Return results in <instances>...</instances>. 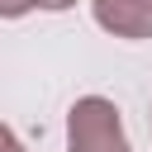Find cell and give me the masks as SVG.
Listing matches in <instances>:
<instances>
[{"label":"cell","mask_w":152,"mask_h":152,"mask_svg":"<svg viewBox=\"0 0 152 152\" xmlns=\"http://www.w3.org/2000/svg\"><path fill=\"white\" fill-rule=\"evenodd\" d=\"M66 152H133L119 104L104 95H81L66 109Z\"/></svg>","instance_id":"1"},{"label":"cell","mask_w":152,"mask_h":152,"mask_svg":"<svg viewBox=\"0 0 152 152\" xmlns=\"http://www.w3.org/2000/svg\"><path fill=\"white\" fill-rule=\"evenodd\" d=\"M90 19L109 38H128V43L152 38V0H90Z\"/></svg>","instance_id":"2"},{"label":"cell","mask_w":152,"mask_h":152,"mask_svg":"<svg viewBox=\"0 0 152 152\" xmlns=\"http://www.w3.org/2000/svg\"><path fill=\"white\" fill-rule=\"evenodd\" d=\"M28 10H38V0H0V19H24Z\"/></svg>","instance_id":"3"},{"label":"cell","mask_w":152,"mask_h":152,"mask_svg":"<svg viewBox=\"0 0 152 152\" xmlns=\"http://www.w3.org/2000/svg\"><path fill=\"white\" fill-rule=\"evenodd\" d=\"M5 152H28V147H24V138H19L14 128H5Z\"/></svg>","instance_id":"4"},{"label":"cell","mask_w":152,"mask_h":152,"mask_svg":"<svg viewBox=\"0 0 152 152\" xmlns=\"http://www.w3.org/2000/svg\"><path fill=\"white\" fill-rule=\"evenodd\" d=\"M76 0H38V10H48V14H62V10H71Z\"/></svg>","instance_id":"5"},{"label":"cell","mask_w":152,"mask_h":152,"mask_svg":"<svg viewBox=\"0 0 152 152\" xmlns=\"http://www.w3.org/2000/svg\"><path fill=\"white\" fill-rule=\"evenodd\" d=\"M147 124H152V114H147Z\"/></svg>","instance_id":"6"}]
</instances>
